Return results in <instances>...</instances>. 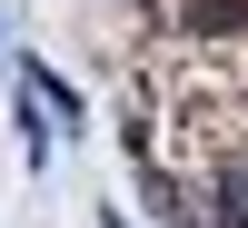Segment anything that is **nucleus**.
Segmentation results:
<instances>
[{"label": "nucleus", "instance_id": "obj_1", "mask_svg": "<svg viewBox=\"0 0 248 228\" xmlns=\"http://www.w3.org/2000/svg\"><path fill=\"white\" fill-rule=\"evenodd\" d=\"M209 228H248V159H209V198H199Z\"/></svg>", "mask_w": 248, "mask_h": 228}, {"label": "nucleus", "instance_id": "obj_3", "mask_svg": "<svg viewBox=\"0 0 248 228\" xmlns=\"http://www.w3.org/2000/svg\"><path fill=\"white\" fill-rule=\"evenodd\" d=\"M179 30L189 40H238L248 30V0H179Z\"/></svg>", "mask_w": 248, "mask_h": 228}, {"label": "nucleus", "instance_id": "obj_2", "mask_svg": "<svg viewBox=\"0 0 248 228\" xmlns=\"http://www.w3.org/2000/svg\"><path fill=\"white\" fill-rule=\"evenodd\" d=\"M20 90H30V99H40V109H50V119H60V129H79V119H90V99H79V90H70V79H60V70H50V60H20Z\"/></svg>", "mask_w": 248, "mask_h": 228}, {"label": "nucleus", "instance_id": "obj_4", "mask_svg": "<svg viewBox=\"0 0 248 228\" xmlns=\"http://www.w3.org/2000/svg\"><path fill=\"white\" fill-rule=\"evenodd\" d=\"M179 228H209V218H199V209H189V218H179Z\"/></svg>", "mask_w": 248, "mask_h": 228}]
</instances>
